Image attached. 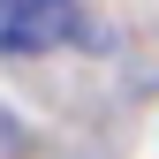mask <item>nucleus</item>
I'll return each mask as SVG.
<instances>
[{
    "mask_svg": "<svg viewBox=\"0 0 159 159\" xmlns=\"http://www.w3.org/2000/svg\"><path fill=\"white\" fill-rule=\"evenodd\" d=\"M76 38V0H0V53H53Z\"/></svg>",
    "mask_w": 159,
    "mask_h": 159,
    "instance_id": "obj_1",
    "label": "nucleus"
}]
</instances>
